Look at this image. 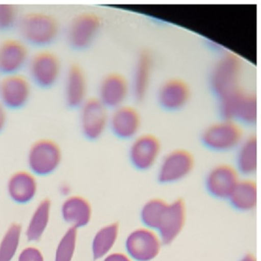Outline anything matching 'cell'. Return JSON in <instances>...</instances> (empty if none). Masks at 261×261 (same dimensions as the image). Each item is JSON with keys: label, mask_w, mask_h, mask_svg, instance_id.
Instances as JSON below:
<instances>
[{"label": "cell", "mask_w": 261, "mask_h": 261, "mask_svg": "<svg viewBox=\"0 0 261 261\" xmlns=\"http://www.w3.org/2000/svg\"><path fill=\"white\" fill-rule=\"evenodd\" d=\"M162 145L152 134H140L133 139L129 148L131 164L140 171L152 169L160 160Z\"/></svg>", "instance_id": "obj_12"}, {"label": "cell", "mask_w": 261, "mask_h": 261, "mask_svg": "<svg viewBox=\"0 0 261 261\" xmlns=\"http://www.w3.org/2000/svg\"><path fill=\"white\" fill-rule=\"evenodd\" d=\"M157 178L162 184L181 181L193 170L195 159L189 151L176 149L166 153L160 160Z\"/></svg>", "instance_id": "obj_8"}, {"label": "cell", "mask_w": 261, "mask_h": 261, "mask_svg": "<svg viewBox=\"0 0 261 261\" xmlns=\"http://www.w3.org/2000/svg\"><path fill=\"white\" fill-rule=\"evenodd\" d=\"M103 261H132V259L125 253L116 252L107 255Z\"/></svg>", "instance_id": "obj_32"}, {"label": "cell", "mask_w": 261, "mask_h": 261, "mask_svg": "<svg viewBox=\"0 0 261 261\" xmlns=\"http://www.w3.org/2000/svg\"><path fill=\"white\" fill-rule=\"evenodd\" d=\"M244 138L241 125L224 119L207 126L201 136V143L207 149L219 152L237 149Z\"/></svg>", "instance_id": "obj_3"}, {"label": "cell", "mask_w": 261, "mask_h": 261, "mask_svg": "<svg viewBox=\"0 0 261 261\" xmlns=\"http://www.w3.org/2000/svg\"><path fill=\"white\" fill-rule=\"evenodd\" d=\"M51 207V200L45 198L36 207L27 230L29 241H40L49 222Z\"/></svg>", "instance_id": "obj_26"}, {"label": "cell", "mask_w": 261, "mask_h": 261, "mask_svg": "<svg viewBox=\"0 0 261 261\" xmlns=\"http://www.w3.org/2000/svg\"><path fill=\"white\" fill-rule=\"evenodd\" d=\"M79 123L82 134L89 140H97L109 126L108 108L97 98H88L79 108Z\"/></svg>", "instance_id": "obj_7"}, {"label": "cell", "mask_w": 261, "mask_h": 261, "mask_svg": "<svg viewBox=\"0 0 261 261\" xmlns=\"http://www.w3.org/2000/svg\"><path fill=\"white\" fill-rule=\"evenodd\" d=\"M17 9L11 5H0V32L9 31L19 22Z\"/></svg>", "instance_id": "obj_30"}, {"label": "cell", "mask_w": 261, "mask_h": 261, "mask_svg": "<svg viewBox=\"0 0 261 261\" xmlns=\"http://www.w3.org/2000/svg\"><path fill=\"white\" fill-rule=\"evenodd\" d=\"M62 215L65 222L77 229L89 224L92 207L89 201L83 197H70L62 204Z\"/></svg>", "instance_id": "obj_22"}, {"label": "cell", "mask_w": 261, "mask_h": 261, "mask_svg": "<svg viewBox=\"0 0 261 261\" xmlns=\"http://www.w3.org/2000/svg\"><path fill=\"white\" fill-rule=\"evenodd\" d=\"M220 114L224 120H233L245 125L256 123L257 103L253 93L240 88L218 100Z\"/></svg>", "instance_id": "obj_4"}, {"label": "cell", "mask_w": 261, "mask_h": 261, "mask_svg": "<svg viewBox=\"0 0 261 261\" xmlns=\"http://www.w3.org/2000/svg\"><path fill=\"white\" fill-rule=\"evenodd\" d=\"M242 60L233 53H225L216 62L210 76V86L219 100L241 88Z\"/></svg>", "instance_id": "obj_2"}, {"label": "cell", "mask_w": 261, "mask_h": 261, "mask_svg": "<svg viewBox=\"0 0 261 261\" xmlns=\"http://www.w3.org/2000/svg\"><path fill=\"white\" fill-rule=\"evenodd\" d=\"M153 59L150 53L143 51L139 55L130 84L131 93L140 101L146 97L152 79Z\"/></svg>", "instance_id": "obj_20"}, {"label": "cell", "mask_w": 261, "mask_h": 261, "mask_svg": "<svg viewBox=\"0 0 261 261\" xmlns=\"http://www.w3.org/2000/svg\"><path fill=\"white\" fill-rule=\"evenodd\" d=\"M131 93L130 84L120 74L105 76L98 88V99L108 109L114 110L125 105Z\"/></svg>", "instance_id": "obj_17"}, {"label": "cell", "mask_w": 261, "mask_h": 261, "mask_svg": "<svg viewBox=\"0 0 261 261\" xmlns=\"http://www.w3.org/2000/svg\"><path fill=\"white\" fill-rule=\"evenodd\" d=\"M239 261H256V258L252 253H247V254L244 255Z\"/></svg>", "instance_id": "obj_34"}, {"label": "cell", "mask_w": 261, "mask_h": 261, "mask_svg": "<svg viewBox=\"0 0 261 261\" xmlns=\"http://www.w3.org/2000/svg\"><path fill=\"white\" fill-rule=\"evenodd\" d=\"M18 261H45L42 252L34 247L24 249L19 256Z\"/></svg>", "instance_id": "obj_31"}, {"label": "cell", "mask_w": 261, "mask_h": 261, "mask_svg": "<svg viewBox=\"0 0 261 261\" xmlns=\"http://www.w3.org/2000/svg\"><path fill=\"white\" fill-rule=\"evenodd\" d=\"M141 116L134 107L122 105L110 114L109 126L115 137L121 140H133L139 135Z\"/></svg>", "instance_id": "obj_16"}, {"label": "cell", "mask_w": 261, "mask_h": 261, "mask_svg": "<svg viewBox=\"0 0 261 261\" xmlns=\"http://www.w3.org/2000/svg\"><path fill=\"white\" fill-rule=\"evenodd\" d=\"M64 97L70 108H79L88 100V81L85 71L79 65H71L64 83Z\"/></svg>", "instance_id": "obj_19"}, {"label": "cell", "mask_w": 261, "mask_h": 261, "mask_svg": "<svg viewBox=\"0 0 261 261\" xmlns=\"http://www.w3.org/2000/svg\"><path fill=\"white\" fill-rule=\"evenodd\" d=\"M7 123V109L0 103V133L5 129Z\"/></svg>", "instance_id": "obj_33"}, {"label": "cell", "mask_w": 261, "mask_h": 261, "mask_svg": "<svg viewBox=\"0 0 261 261\" xmlns=\"http://www.w3.org/2000/svg\"><path fill=\"white\" fill-rule=\"evenodd\" d=\"M32 91L31 81L21 73L4 75L0 79V103L7 109L24 108L30 101Z\"/></svg>", "instance_id": "obj_10"}, {"label": "cell", "mask_w": 261, "mask_h": 261, "mask_svg": "<svg viewBox=\"0 0 261 261\" xmlns=\"http://www.w3.org/2000/svg\"><path fill=\"white\" fill-rule=\"evenodd\" d=\"M30 53L22 39H8L0 43V74H18L27 68Z\"/></svg>", "instance_id": "obj_13"}, {"label": "cell", "mask_w": 261, "mask_h": 261, "mask_svg": "<svg viewBox=\"0 0 261 261\" xmlns=\"http://www.w3.org/2000/svg\"><path fill=\"white\" fill-rule=\"evenodd\" d=\"M228 200L232 207L239 212L254 210L257 201L256 183L250 179L240 180Z\"/></svg>", "instance_id": "obj_24"}, {"label": "cell", "mask_w": 261, "mask_h": 261, "mask_svg": "<svg viewBox=\"0 0 261 261\" xmlns=\"http://www.w3.org/2000/svg\"><path fill=\"white\" fill-rule=\"evenodd\" d=\"M186 221V206L182 198H177L171 203L163 213L157 228L163 245L172 244L184 228Z\"/></svg>", "instance_id": "obj_15"}, {"label": "cell", "mask_w": 261, "mask_h": 261, "mask_svg": "<svg viewBox=\"0 0 261 261\" xmlns=\"http://www.w3.org/2000/svg\"><path fill=\"white\" fill-rule=\"evenodd\" d=\"M101 19L92 12H85L76 16L67 31V40L71 48L85 50L94 42L101 28Z\"/></svg>", "instance_id": "obj_9"}, {"label": "cell", "mask_w": 261, "mask_h": 261, "mask_svg": "<svg viewBox=\"0 0 261 261\" xmlns=\"http://www.w3.org/2000/svg\"><path fill=\"white\" fill-rule=\"evenodd\" d=\"M19 34L27 45L43 48L56 42L60 25L56 17L43 12H32L24 15L19 22Z\"/></svg>", "instance_id": "obj_1"}, {"label": "cell", "mask_w": 261, "mask_h": 261, "mask_svg": "<svg viewBox=\"0 0 261 261\" xmlns=\"http://www.w3.org/2000/svg\"><path fill=\"white\" fill-rule=\"evenodd\" d=\"M163 244L158 233L147 227L133 230L126 239L127 255L136 261H151L159 254Z\"/></svg>", "instance_id": "obj_11"}, {"label": "cell", "mask_w": 261, "mask_h": 261, "mask_svg": "<svg viewBox=\"0 0 261 261\" xmlns=\"http://www.w3.org/2000/svg\"><path fill=\"white\" fill-rule=\"evenodd\" d=\"M189 85L181 79H169L163 82L157 91V100L163 109L177 111L182 109L190 99Z\"/></svg>", "instance_id": "obj_18"}, {"label": "cell", "mask_w": 261, "mask_h": 261, "mask_svg": "<svg viewBox=\"0 0 261 261\" xmlns=\"http://www.w3.org/2000/svg\"><path fill=\"white\" fill-rule=\"evenodd\" d=\"M77 230L74 227L67 230L58 244L55 261H71L75 252Z\"/></svg>", "instance_id": "obj_29"}, {"label": "cell", "mask_w": 261, "mask_h": 261, "mask_svg": "<svg viewBox=\"0 0 261 261\" xmlns=\"http://www.w3.org/2000/svg\"><path fill=\"white\" fill-rule=\"evenodd\" d=\"M168 202L161 198H152L145 203L140 212L142 222L147 228L156 230Z\"/></svg>", "instance_id": "obj_27"}, {"label": "cell", "mask_w": 261, "mask_h": 261, "mask_svg": "<svg viewBox=\"0 0 261 261\" xmlns=\"http://www.w3.org/2000/svg\"><path fill=\"white\" fill-rule=\"evenodd\" d=\"M37 181L31 172L19 171L11 175L8 181L10 198L18 204H27L36 196Z\"/></svg>", "instance_id": "obj_21"}, {"label": "cell", "mask_w": 261, "mask_h": 261, "mask_svg": "<svg viewBox=\"0 0 261 261\" xmlns=\"http://www.w3.org/2000/svg\"><path fill=\"white\" fill-rule=\"evenodd\" d=\"M27 160L33 174L46 176L53 174L60 166L62 149L59 143L51 139H39L30 146Z\"/></svg>", "instance_id": "obj_6"}, {"label": "cell", "mask_w": 261, "mask_h": 261, "mask_svg": "<svg viewBox=\"0 0 261 261\" xmlns=\"http://www.w3.org/2000/svg\"><path fill=\"white\" fill-rule=\"evenodd\" d=\"M22 225L13 223L7 229L0 243V261H12L20 242Z\"/></svg>", "instance_id": "obj_28"}, {"label": "cell", "mask_w": 261, "mask_h": 261, "mask_svg": "<svg viewBox=\"0 0 261 261\" xmlns=\"http://www.w3.org/2000/svg\"><path fill=\"white\" fill-rule=\"evenodd\" d=\"M32 83L44 89L53 88L62 76V62L59 56L48 50H40L31 56L27 65Z\"/></svg>", "instance_id": "obj_5"}, {"label": "cell", "mask_w": 261, "mask_h": 261, "mask_svg": "<svg viewBox=\"0 0 261 261\" xmlns=\"http://www.w3.org/2000/svg\"><path fill=\"white\" fill-rule=\"evenodd\" d=\"M236 169L238 173L250 176L257 168V140L256 136L244 137L237 148Z\"/></svg>", "instance_id": "obj_23"}, {"label": "cell", "mask_w": 261, "mask_h": 261, "mask_svg": "<svg viewBox=\"0 0 261 261\" xmlns=\"http://www.w3.org/2000/svg\"><path fill=\"white\" fill-rule=\"evenodd\" d=\"M120 233L118 222L111 223L101 227L94 235L92 241V255L94 260L101 259L109 254L117 243Z\"/></svg>", "instance_id": "obj_25"}, {"label": "cell", "mask_w": 261, "mask_h": 261, "mask_svg": "<svg viewBox=\"0 0 261 261\" xmlns=\"http://www.w3.org/2000/svg\"><path fill=\"white\" fill-rule=\"evenodd\" d=\"M240 181L236 168L228 164H218L207 172L205 188L209 194L218 199H228Z\"/></svg>", "instance_id": "obj_14"}]
</instances>
